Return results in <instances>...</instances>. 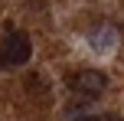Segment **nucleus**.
Returning <instances> with one entry per match:
<instances>
[{
	"label": "nucleus",
	"instance_id": "obj_4",
	"mask_svg": "<svg viewBox=\"0 0 124 121\" xmlns=\"http://www.w3.org/2000/svg\"><path fill=\"white\" fill-rule=\"evenodd\" d=\"M72 121H121L114 115H82V118H72Z\"/></svg>",
	"mask_w": 124,
	"mask_h": 121
},
{
	"label": "nucleus",
	"instance_id": "obj_1",
	"mask_svg": "<svg viewBox=\"0 0 124 121\" xmlns=\"http://www.w3.org/2000/svg\"><path fill=\"white\" fill-rule=\"evenodd\" d=\"M33 59V43L26 33H10L0 39V69H20Z\"/></svg>",
	"mask_w": 124,
	"mask_h": 121
},
{
	"label": "nucleus",
	"instance_id": "obj_3",
	"mask_svg": "<svg viewBox=\"0 0 124 121\" xmlns=\"http://www.w3.org/2000/svg\"><path fill=\"white\" fill-rule=\"evenodd\" d=\"M88 49L98 52V56H108V52H114V46H118V30H114L111 23H98L88 30Z\"/></svg>",
	"mask_w": 124,
	"mask_h": 121
},
{
	"label": "nucleus",
	"instance_id": "obj_2",
	"mask_svg": "<svg viewBox=\"0 0 124 121\" xmlns=\"http://www.w3.org/2000/svg\"><path fill=\"white\" fill-rule=\"evenodd\" d=\"M65 85L72 92H78V95L95 98V95H101V92L108 89V75L98 72V69H78V72H72V75L65 79Z\"/></svg>",
	"mask_w": 124,
	"mask_h": 121
}]
</instances>
